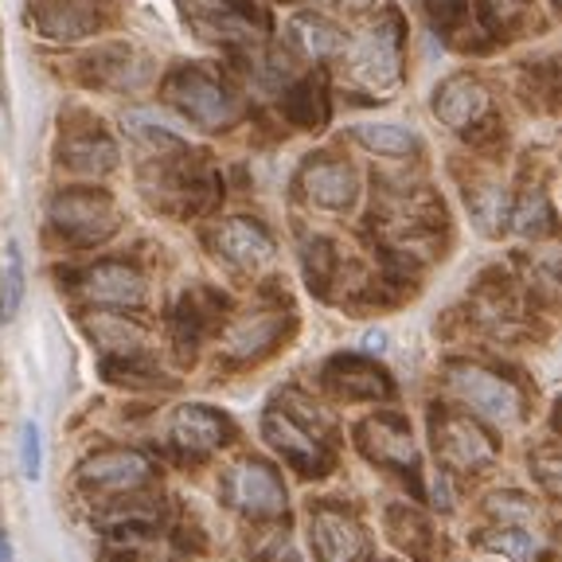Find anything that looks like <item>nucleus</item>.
<instances>
[{"mask_svg":"<svg viewBox=\"0 0 562 562\" xmlns=\"http://www.w3.org/2000/svg\"><path fill=\"white\" fill-rule=\"evenodd\" d=\"M308 543H313L316 562H363L371 551V539L356 512L333 501L308 508Z\"/></svg>","mask_w":562,"mask_h":562,"instance_id":"obj_10","label":"nucleus"},{"mask_svg":"<svg viewBox=\"0 0 562 562\" xmlns=\"http://www.w3.org/2000/svg\"><path fill=\"white\" fill-rule=\"evenodd\" d=\"M430 441L441 469L461 476L488 473L501 457V446L488 434V426L469 411H453V406H434L430 411Z\"/></svg>","mask_w":562,"mask_h":562,"instance_id":"obj_4","label":"nucleus"},{"mask_svg":"<svg viewBox=\"0 0 562 562\" xmlns=\"http://www.w3.org/2000/svg\"><path fill=\"white\" fill-rule=\"evenodd\" d=\"M301 192L308 203H316L321 211H348L360 200V176L336 153H316L301 165L297 176Z\"/></svg>","mask_w":562,"mask_h":562,"instance_id":"obj_17","label":"nucleus"},{"mask_svg":"<svg viewBox=\"0 0 562 562\" xmlns=\"http://www.w3.org/2000/svg\"><path fill=\"white\" fill-rule=\"evenodd\" d=\"M281 114L285 122H293L297 130H321L328 122V94H325V79H301L290 82V90L281 94Z\"/></svg>","mask_w":562,"mask_h":562,"instance_id":"obj_25","label":"nucleus"},{"mask_svg":"<svg viewBox=\"0 0 562 562\" xmlns=\"http://www.w3.org/2000/svg\"><path fill=\"white\" fill-rule=\"evenodd\" d=\"M430 110L446 130L465 133L469 137V133H476L492 117V94L476 75L457 70V75L438 82V90H434V98H430Z\"/></svg>","mask_w":562,"mask_h":562,"instance_id":"obj_14","label":"nucleus"},{"mask_svg":"<svg viewBox=\"0 0 562 562\" xmlns=\"http://www.w3.org/2000/svg\"><path fill=\"white\" fill-rule=\"evenodd\" d=\"M160 94L172 110H180L188 122L207 133H227L246 117V105L238 102L235 90L215 75H207L203 67L168 70V79L160 82Z\"/></svg>","mask_w":562,"mask_h":562,"instance_id":"obj_1","label":"nucleus"},{"mask_svg":"<svg viewBox=\"0 0 562 562\" xmlns=\"http://www.w3.org/2000/svg\"><path fill=\"white\" fill-rule=\"evenodd\" d=\"M231 438H235V426H231L227 414L203 403L180 406L168 422V441L184 457H207L227 446Z\"/></svg>","mask_w":562,"mask_h":562,"instance_id":"obj_18","label":"nucleus"},{"mask_svg":"<svg viewBox=\"0 0 562 562\" xmlns=\"http://www.w3.org/2000/svg\"><path fill=\"white\" fill-rule=\"evenodd\" d=\"M0 562H12V543H9V531L0 524Z\"/></svg>","mask_w":562,"mask_h":562,"instance_id":"obj_39","label":"nucleus"},{"mask_svg":"<svg viewBox=\"0 0 562 562\" xmlns=\"http://www.w3.org/2000/svg\"><path fill=\"white\" fill-rule=\"evenodd\" d=\"M188 20L207 44H255L270 27V16L258 9V0H192Z\"/></svg>","mask_w":562,"mask_h":562,"instance_id":"obj_11","label":"nucleus"},{"mask_svg":"<svg viewBox=\"0 0 562 562\" xmlns=\"http://www.w3.org/2000/svg\"><path fill=\"white\" fill-rule=\"evenodd\" d=\"M301 262H305V281L313 285L316 293H328L333 290V281L340 278L344 270V258H340V246L333 238H308L305 250H301Z\"/></svg>","mask_w":562,"mask_h":562,"instance_id":"obj_28","label":"nucleus"},{"mask_svg":"<svg viewBox=\"0 0 562 562\" xmlns=\"http://www.w3.org/2000/svg\"><path fill=\"white\" fill-rule=\"evenodd\" d=\"M519 235L527 238H543V235H554V207L547 200V192H527L519 203H512V223Z\"/></svg>","mask_w":562,"mask_h":562,"instance_id":"obj_29","label":"nucleus"},{"mask_svg":"<svg viewBox=\"0 0 562 562\" xmlns=\"http://www.w3.org/2000/svg\"><path fill=\"white\" fill-rule=\"evenodd\" d=\"M386 531H391V543H398L414 562H426L434 554V531L426 524V516H418L406 504H395L386 512Z\"/></svg>","mask_w":562,"mask_h":562,"instance_id":"obj_27","label":"nucleus"},{"mask_svg":"<svg viewBox=\"0 0 562 562\" xmlns=\"http://www.w3.org/2000/svg\"><path fill=\"white\" fill-rule=\"evenodd\" d=\"M262 438L301 476H325L333 469V446L321 434L308 430L305 422L293 418L290 411H281L278 403L262 414Z\"/></svg>","mask_w":562,"mask_h":562,"instance_id":"obj_8","label":"nucleus"},{"mask_svg":"<svg viewBox=\"0 0 562 562\" xmlns=\"http://www.w3.org/2000/svg\"><path fill=\"white\" fill-rule=\"evenodd\" d=\"M488 516L501 519V527H531L536 524V501L524 496V492H496L488 496Z\"/></svg>","mask_w":562,"mask_h":562,"instance_id":"obj_32","label":"nucleus"},{"mask_svg":"<svg viewBox=\"0 0 562 562\" xmlns=\"http://www.w3.org/2000/svg\"><path fill=\"white\" fill-rule=\"evenodd\" d=\"M0 524H4V516H0Z\"/></svg>","mask_w":562,"mask_h":562,"instance_id":"obj_41","label":"nucleus"},{"mask_svg":"<svg viewBox=\"0 0 562 562\" xmlns=\"http://www.w3.org/2000/svg\"><path fill=\"white\" fill-rule=\"evenodd\" d=\"M82 328L94 340V348L102 351V360L145 356V344H149V333H145L140 321H133L130 308H87Z\"/></svg>","mask_w":562,"mask_h":562,"instance_id":"obj_20","label":"nucleus"},{"mask_svg":"<svg viewBox=\"0 0 562 562\" xmlns=\"http://www.w3.org/2000/svg\"><path fill=\"white\" fill-rule=\"evenodd\" d=\"M434 504H438L441 512L449 508V488H446V476L438 473V481H434Z\"/></svg>","mask_w":562,"mask_h":562,"instance_id":"obj_38","label":"nucleus"},{"mask_svg":"<svg viewBox=\"0 0 562 562\" xmlns=\"http://www.w3.org/2000/svg\"><path fill=\"white\" fill-rule=\"evenodd\" d=\"M356 446L371 465L391 469V473L414 476L418 473V446H414L411 422L395 411H379L356 426Z\"/></svg>","mask_w":562,"mask_h":562,"instance_id":"obj_12","label":"nucleus"},{"mask_svg":"<svg viewBox=\"0 0 562 562\" xmlns=\"http://www.w3.org/2000/svg\"><path fill=\"white\" fill-rule=\"evenodd\" d=\"M465 203H469V215H473L476 231L488 238L504 235L512 223V200L508 192H504L501 184H492V180H484V184H473L465 192Z\"/></svg>","mask_w":562,"mask_h":562,"instance_id":"obj_26","label":"nucleus"},{"mask_svg":"<svg viewBox=\"0 0 562 562\" xmlns=\"http://www.w3.org/2000/svg\"><path fill=\"white\" fill-rule=\"evenodd\" d=\"M426 4H430V20L441 32H453L469 16V0H426Z\"/></svg>","mask_w":562,"mask_h":562,"instance_id":"obj_37","label":"nucleus"},{"mask_svg":"<svg viewBox=\"0 0 562 562\" xmlns=\"http://www.w3.org/2000/svg\"><path fill=\"white\" fill-rule=\"evenodd\" d=\"M59 165L75 176H105L117 168V140L110 133H102V125L90 130H67L59 140Z\"/></svg>","mask_w":562,"mask_h":562,"instance_id":"obj_21","label":"nucleus"},{"mask_svg":"<svg viewBox=\"0 0 562 562\" xmlns=\"http://www.w3.org/2000/svg\"><path fill=\"white\" fill-rule=\"evenodd\" d=\"M531 0H476V16L492 35H508L527 16Z\"/></svg>","mask_w":562,"mask_h":562,"instance_id":"obj_33","label":"nucleus"},{"mask_svg":"<svg viewBox=\"0 0 562 562\" xmlns=\"http://www.w3.org/2000/svg\"><path fill=\"white\" fill-rule=\"evenodd\" d=\"M47 227L75 250H90L117 235L122 211L105 188H63L47 203Z\"/></svg>","mask_w":562,"mask_h":562,"instance_id":"obj_2","label":"nucleus"},{"mask_svg":"<svg viewBox=\"0 0 562 562\" xmlns=\"http://www.w3.org/2000/svg\"><path fill=\"white\" fill-rule=\"evenodd\" d=\"M293 328V313L281 305H262L250 308V313L235 316L227 328H223V360L235 363V368H250V363L266 360L273 348H278Z\"/></svg>","mask_w":562,"mask_h":562,"instance_id":"obj_9","label":"nucleus"},{"mask_svg":"<svg viewBox=\"0 0 562 562\" xmlns=\"http://www.w3.org/2000/svg\"><path fill=\"white\" fill-rule=\"evenodd\" d=\"M220 313H223V297H220V293L203 290V285L188 290L184 297L176 301V308H172V336H176V344H180L184 351H195L203 344V336L215 328Z\"/></svg>","mask_w":562,"mask_h":562,"instance_id":"obj_22","label":"nucleus"},{"mask_svg":"<svg viewBox=\"0 0 562 562\" xmlns=\"http://www.w3.org/2000/svg\"><path fill=\"white\" fill-rule=\"evenodd\" d=\"M157 476L153 461L140 449L130 446H110L94 449L90 457H82L79 465V484L90 496H102V501H117V496H133V492H145Z\"/></svg>","mask_w":562,"mask_h":562,"instance_id":"obj_7","label":"nucleus"},{"mask_svg":"<svg viewBox=\"0 0 562 562\" xmlns=\"http://www.w3.org/2000/svg\"><path fill=\"white\" fill-rule=\"evenodd\" d=\"M446 383L473 418L492 422V426H516V422H524V391L496 368H484L476 360H453L446 363Z\"/></svg>","mask_w":562,"mask_h":562,"instance_id":"obj_3","label":"nucleus"},{"mask_svg":"<svg viewBox=\"0 0 562 562\" xmlns=\"http://www.w3.org/2000/svg\"><path fill=\"white\" fill-rule=\"evenodd\" d=\"M290 44L313 63H328L344 52V32L333 20L316 16V12H297L290 20Z\"/></svg>","mask_w":562,"mask_h":562,"instance_id":"obj_23","label":"nucleus"},{"mask_svg":"<svg viewBox=\"0 0 562 562\" xmlns=\"http://www.w3.org/2000/svg\"><path fill=\"white\" fill-rule=\"evenodd\" d=\"M321 383L333 391L344 403H391L395 398V379L391 371L379 368L368 356H356V351H344L321 368Z\"/></svg>","mask_w":562,"mask_h":562,"instance_id":"obj_15","label":"nucleus"},{"mask_svg":"<svg viewBox=\"0 0 562 562\" xmlns=\"http://www.w3.org/2000/svg\"><path fill=\"white\" fill-rule=\"evenodd\" d=\"M211 243H215V255H220L223 262L246 273L270 266L273 255H278L273 235L258 220H250V215H231V220H223L220 227H215Z\"/></svg>","mask_w":562,"mask_h":562,"instance_id":"obj_19","label":"nucleus"},{"mask_svg":"<svg viewBox=\"0 0 562 562\" xmlns=\"http://www.w3.org/2000/svg\"><path fill=\"white\" fill-rule=\"evenodd\" d=\"M403 40L406 24L395 9H386L368 32L351 44L348 52V75L371 94H383L403 79Z\"/></svg>","mask_w":562,"mask_h":562,"instance_id":"obj_5","label":"nucleus"},{"mask_svg":"<svg viewBox=\"0 0 562 562\" xmlns=\"http://www.w3.org/2000/svg\"><path fill=\"white\" fill-rule=\"evenodd\" d=\"M27 278H24V258H20V246L9 243L4 250V262H0V321H12L24 305Z\"/></svg>","mask_w":562,"mask_h":562,"instance_id":"obj_30","label":"nucleus"},{"mask_svg":"<svg viewBox=\"0 0 562 562\" xmlns=\"http://www.w3.org/2000/svg\"><path fill=\"white\" fill-rule=\"evenodd\" d=\"M484 547L508 554L512 562H531L539 543H536V531H531V527H496V531L484 536Z\"/></svg>","mask_w":562,"mask_h":562,"instance_id":"obj_34","label":"nucleus"},{"mask_svg":"<svg viewBox=\"0 0 562 562\" xmlns=\"http://www.w3.org/2000/svg\"><path fill=\"white\" fill-rule=\"evenodd\" d=\"M383 344H386V336H383V333H371L368 340H363V348H371V351H383Z\"/></svg>","mask_w":562,"mask_h":562,"instance_id":"obj_40","label":"nucleus"},{"mask_svg":"<svg viewBox=\"0 0 562 562\" xmlns=\"http://www.w3.org/2000/svg\"><path fill=\"white\" fill-rule=\"evenodd\" d=\"M351 137L360 140L363 149L375 153L386 160H414L422 153V140L411 125H395V122H363L351 130Z\"/></svg>","mask_w":562,"mask_h":562,"instance_id":"obj_24","label":"nucleus"},{"mask_svg":"<svg viewBox=\"0 0 562 562\" xmlns=\"http://www.w3.org/2000/svg\"><path fill=\"white\" fill-rule=\"evenodd\" d=\"M531 473L543 484L547 496H559V453H554V446H543L531 453Z\"/></svg>","mask_w":562,"mask_h":562,"instance_id":"obj_36","label":"nucleus"},{"mask_svg":"<svg viewBox=\"0 0 562 562\" xmlns=\"http://www.w3.org/2000/svg\"><path fill=\"white\" fill-rule=\"evenodd\" d=\"M20 473H24L27 481H40V473H44V438H40V426H35V422L20 426Z\"/></svg>","mask_w":562,"mask_h":562,"instance_id":"obj_35","label":"nucleus"},{"mask_svg":"<svg viewBox=\"0 0 562 562\" xmlns=\"http://www.w3.org/2000/svg\"><path fill=\"white\" fill-rule=\"evenodd\" d=\"M114 0H35L32 24L52 44H79L102 32Z\"/></svg>","mask_w":562,"mask_h":562,"instance_id":"obj_16","label":"nucleus"},{"mask_svg":"<svg viewBox=\"0 0 562 562\" xmlns=\"http://www.w3.org/2000/svg\"><path fill=\"white\" fill-rule=\"evenodd\" d=\"M273 403L281 406V411H290L297 422H305L308 430L313 434H321L325 441H333V434H336V422H333V414L325 411V406L316 403V398H308L305 391H297V386H290V391H281Z\"/></svg>","mask_w":562,"mask_h":562,"instance_id":"obj_31","label":"nucleus"},{"mask_svg":"<svg viewBox=\"0 0 562 562\" xmlns=\"http://www.w3.org/2000/svg\"><path fill=\"white\" fill-rule=\"evenodd\" d=\"M75 293L94 308H140L149 301V281L133 262L105 258L75 278Z\"/></svg>","mask_w":562,"mask_h":562,"instance_id":"obj_13","label":"nucleus"},{"mask_svg":"<svg viewBox=\"0 0 562 562\" xmlns=\"http://www.w3.org/2000/svg\"><path fill=\"white\" fill-rule=\"evenodd\" d=\"M223 501L246 519H281L290 508V492L281 473L262 457H243L223 473Z\"/></svg>","mask_w":562,"mask_h":562,"instance_id":"obj_6","label":"nucleus"}]
</instances>
